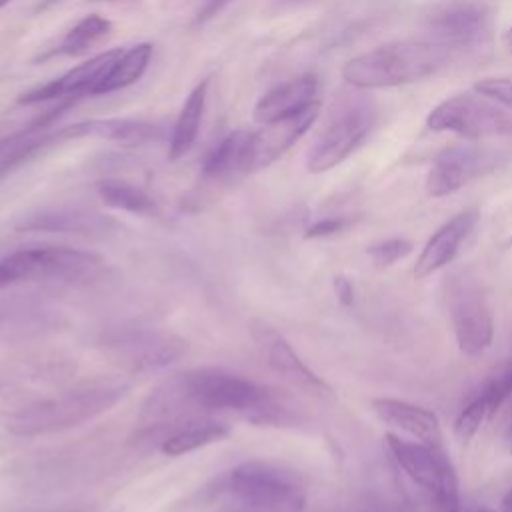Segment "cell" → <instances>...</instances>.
<instances>
[{
  "instance_id": "6da1fadb",
  "label": "cell",
  "mask_w": 512,
  "mask_h": 512,
  "mask_svg": "<svg viewBox=\"0 0 512 512\" xmlns=\"http://www.w3.org/2000/svg\"><path fill=\"white\" fill-rule=\"evenodd\" d=\"M190 412H234L256 426H292L290 412L264 386L224 368L202 366L174 376Z\"/></svg>"
},
{
  "instance_id": "7a4b0ae2",
  "label": "cell",
  "mask_w": 512,
  "mask_h": 512,
  "mask_svg": "<svg viewBox=\"0 0 512 512\" xmlns=\"http://www.w3.org/2000/svg\"><path fill=\"white\" fill-rule=\"evenodd\" d=\"M128 392V382L112 376L84 380L70 390L44 400H30L0 416L4 428L16 436H42L74 428L108 412Z\"/></svg>"
},
{
  "instance_id": "3957f363",
  "label": "cell",
  "mask_w": 512,
  "mask_h": 512,
  "mask_svg": "<svg viewBox=\"0 0 512 512\" xmlns=\"http://www.w3.org/2000/svg\"><path fill=\"white\" fill-rule=\"evenodd\" d=\"M450 50L436 40L386 42L352 56L342 66V78L358 90L414 84L442 70L450 60Z\"/></svg>"
},
{
  "instance_id": "277c9868",
  "label": "cell",
  "mask_w": 512,
  "mask_h": 512,
  "mask_svg": "<svg viewBox=\"0 0 512 512\" xmlns=\"http://www.w3.org/2000/svg\"><path fill=\"white\" fill-rule=\"evenodd\" d=\"M210 490L222 504L242 512H302L306 504L302 480L292 470L262 460L226 470Z\"/></svg>"
},
{
  "instance_id": "5b68a950",
  "label": "cell",
  "mask_w": 512,
  "mask_h": 512,
  "mask_svg": "<svg viewBox=\"0 0 512 512\" xmlns=\"http://www.w3.org/2000/svg\"><path fill=\"white\" fill-rule=\"evenodd\" d=\"M102 260L86 250L68 246L20 248L0 260V288L20 282H72L90 278Z\"/></svg>"
},
{
  "instance_id": "8992f818",
  "label": "cell",
  "mask_w": 512,
  "mask_h": 512,
  "mask_svg": "<svg viewBox=\"0 0 512 512\" xmlns=\"http://www.w3.org/2000/svg\"><path fill=\"white\" fill-rule=\"evenodd\" d=\"M376 108L368 98L350 96L336 104L306 156V170L322 174L344 162L372 132Z\"/></svg>"
},
{
  "instance_id": "52a82bcc",
  "label": "cell",
  "mask_w": 512,
  "mask_h": 512,
  "mask_svg": "<svg viewBox=\"0 0 512 512\" xmlns=\"http://www.w3.org/2000/svg\"><path fill=\"white\" fill-rule=\"evenodd\" d=\"M426 126L434 132H452L466 140L512 134V118L494 106L492 100L470 92L454 94L436 104L426 116Z\"/></svg>"
},
{
  "instance_id": "ba28073f",
  "label": "cell",
  "mask_w": 512,
  "mask_h": 512,
  "mask_svg": "<svg viewBox=\"0 0 512 512\" xmlns=\"http://www.w3.org/2000/svg\"><path fill=\"white\" fill-rule=\"evenodd\" d=\"M494 14L496 0H436L424 12V28L448 48H468L488 36Z\"/></svg>"
},
{
  "instance_id": "9c48e42d",
  "label": "cell",
  "mask_w": 512,
  "mask_h": 512,
  "mask_svg": "<svg viewBox=\"0 0 512 512\" xmlns=\"http://www.w3.org/2000/svg\"><path fill=\"white\" fill-rule=\"evenodd\" d=\"M504 164L498 150L480 144H454L442 148L426 174V192L432 198H442L458 192L472 180L494 172Z\"/></svg>"
},
{
  "instance_id": "30bf717a",
  "label": "cell",
  "mask_w": 512,
  "mask_h": 512,
  "mask_svg": "<svg viewBox=\"0 0 512 512\" xmlns=\"http://www.w3.org/2000/svg\"><path fill=\"white\" fill-rule=\"evenodd\" d=\"M318 116L320 102H314L294 116L262 124V128L250 132L242 158V172L252 174L274 164L308 132Z\"/></svg>"
},
{
  "instance_id": "8fae6325",
  "label": "cell",
  "mask_w": 512,
  "mask_h": 512,
  "mask_svg": "<svg viewBox=\"0 0 512 512\" xmlns=\"http://www.w3.org/2000/svg\"><path fill=\"white\" fill-rule=\"evenodd\" d=\"M450 320L462 354L474 358L492 344L494 324L478 286L470 282L454 286L450 296Z\"/></svg>"
},
{
  "instance_id": "7c38bea8",
  "label": "cell",
  "mask_w": 512,
  "mask_h": 512,
  "mask_svg": "<svg viewBox=\"0 0 512 512\" xmlns=\"http://www.w3.org/2000/svg\"><path fill=\"white\" fill-rule=\"evenodd\" d=\"M120 54H122L120 48L100 52V54L88 58L86 62L70 68L62 76L24 92L18 98V102L30 106V104H40V102H48V100L90 96L94 86L108 74V70L112 68V64L118 60Z\"/></svg>"
},
{
  "instance_id": "4fadbf2b",
  "label": "cell",
  "mask_w": 512,
  "mask_h": 512,
  "mask_svg": "<svg viewBox=\"0 0 512 512\" xmlns=\"http://www.w3.org/2000/svg\"><path fill=\"white\" fill-rule=\"evenodd\" d=\"M386 444L396 464L432 496L442 490L446 476L454 470L442 448H432L418 440L410 442L392 432L386 434Z\"/></svg>"
},
{
  "instance_id": "5bb4252c",
  "label": "cell",
  "mask_w": 512,
  "mask_h": 512,
  "mask_svg": "<svg viewBox=\"0 0 512 512\" xmlns=\"http://www.w3.org/2000/svg\"><path fill=\"white\" fill-rule=\"evenodd\" d=\"M250 330H252L254 340L258 342V346L264 350L268 366L278 376H282L290 384L310 390L314 394H330L332 392L330 386L314 370H310L304 364V360L294 352V348L272 326H268L264 322H254Z\"/></svg>"
},
{
  "instance_id": "9a60e30c",
  "label": "cell",
  "mask_w": 512,
  "mask_h": 512,
  "mask_svg": "<svg viewBox=\"0 0 512 512\" xmlns=\"http://www.w3.org/2000/svg\"><path fill=\"white\" fill-rule=\"evenodd\" d=\"M478 222V210L470 208L464 212H458L448 222H444L424 244L416 264H414V276L426 278L444 268L454 260L458 254L462 242L468 238L472 228Z\"/></svg>"
},
{
  "instance_id": "2e32d148",
  "label": "cell",
  "mask_w": 512,
  "mask_h": 512,
  "mask_svg": "<svg viewBox=\"0 0 512 512\" xmlns=\"http://www.w3.org/2000/svg\"><path fill=\"white\" fill-rule=\"evenodd\" d=\"M370 406L384 424L406 432L422 444L442 448L440 420L432 410L398 398H372Z\"/></svg>"
},
{
  "instance_id": "e0dca14e",
  "label": "cell",
  "mask_w": 512,
  "mask_h": 512,
  "mask_svg": "<svg viewBox=\"0 0 512 512\" xmlns=\"http://www.w3.org/2000/svg\"><path fill=\"white\" fill-rule=\"evenodd\" d=\"M318 78L314 74H302L288 82H282L260 96L254 106V120L260 124L276 122L294 116L318 102Z\"/></svg>"
},
{
  "instance_id": "ac0fdd59",
  "label": "cell",
  "mask_w": 512,
  "mask_h": 512,
  "mask_svg": "<svg viewBox=\"0 0 512 512\" xmlns=\"http://www.w3.org/2000/svg\"><path fill=\"white\" fill-rule=\"evenodd\" d=\"M156 128L148 120L136 118H90L54 130L56 142L78 138H104L122 146H138L154 138Z\"/></svg>"
},
{
  "instance_id": "d6986e66",
  "label": "cell",
  "mask_w": 512,
  "mask_h": 512,
  "mask_svg": "<svg viewBox=\"0 0 512 512\" xmlns=\"http://www.w3.org/2000/svg\"><path fill=\"white\" fill-rule=\"evenodd\" d=\"M112 222L96 212H86L78 208H56L42 210L26 216L16 228L18 230H48V232H74V234H92L106 232Z\"/></svg>"
},
{
  "instance_id": "ffe728a7",
  "label": "cell",
  "mask_w": 512,
  "mask_h": 512,
  "mask_svg": "<svg viewBox=\"0 0 512 512\" xmlns=\"http://www.w3.org/2000/svg\"><path fill=\"white\" fill-rule=\"evenodd\" d=\"M208 86H210V78H204L202 82H198L190 90V94L186 96V100L180 108V114L174 122L170 144H168V158L172 162L184 158L192 150V146L196 144L200 124H202V116H204Z\"/></svg>"
},
{
  "instance_id": "44dd1931",
  "label": "cell",
  "mask_w": 512,
  "mask_h": 512,
  "mask_svg": "<svg viewBox=\"0 0 512 512\" xmlns=\"http://www.w3.org/2000/svg\"><path fill=\"white\" fill-rule=\"evenodd\" d=\"M186 352V342L174 336H136L120 344V354L130 370L162 368Z\"/></svg>"
},
{
  "instance_id": "7402d4cb",
  "label": "cell",
  "mask_w": 512,
  "mask_h": 512,
  "mask_svg": "<svg viewBox=\"0 0 512 512\" xmlns=\"http://www.w3.org/2000/svg\"><path fill=\"white\" fill-rule=\"evenodd\" d=\"M230 434V426L222 420L198 416L186 420L180 428L162 440V452L168 456H182L214 442L224 440Z\"/></svg>"
},
{
  "instance_id": "603a6c76",
  "label": "cell",
  "mask_w": 512,
  "mask_h": 512,
  "mask_svg": "<svg viewBox=\"0 0 512 512\" xmlns=\"http://www.w3.org/2000/svg\"><path fill=\"white\" fill-rule=\"evenodd\" d=\"M152 58V44L140 42L128 50H124L118 60L112 64L108 74L94 86L90 96H102L116 90H122L142 78Z\"/></svg>"
},
{
  "instance_id": "cb8c5ba5",
  "label": "cell",
  "mask_w": 512,
  "mask_h": 512,
  "mask_svg": "<svg viewBox=\"0 0 512 512\" xmlns=\"http://www.w3.org/2000/svg\"><path fill=\"white\" fill-rule=\"evenodd\" d=\"M248 130H234L224 136L204 158L202 180H222L232 172H242V158L248 144Z\"/></svg>"
},
{
  "instance_id": "d4e9b609",
  "label": "cell",
  "mask_w": 512,
  "mask_h": 512,
  "mask_svg": "<svg viewBox=\"0 0 512 512\" xmlns=\"http://www.w3.org/2000/svg\"><path fill=\"white\" fill-rule=\"evenodd\" d=\"M112 30V22L100 14H90L86 18H82L80 22H76L66 36L62 38V42L54 48L48 50L46 54L38 56V60H46L52 56H78L84 54L92 44H96L100 38L108 36Z\"/></svg>"
},
{
  "instance_id": "484cf974",
  "label": "cell",
  "mask_w": 512,
  "mask_h": 512,
  "mask_svg": "<svg viewBox=\"0 0 512 512\" xmlns=\"http://www.w3.org/2000/svg\"><path fill=\"white\" fill-rule=\"evenodd\" d=\"M96 194L108 208H116L122 212L152 214L156 210L154 198L140 186L126 180H102L96 184Z\"/></svg>"
},
{
  "instance_id": "4316f807",
  "label": "cell",
  "mask_w": 512,
  "mask_h": 512,
  "mask_svg": "<svg viewBox=\"0 0 512 512\" xmlns=\"http://www.w3.org/2000/svg\"><path fill=\"white\" fill-rule=\"evenodd\" d=\"M412 252V242L406 238H388L382 242H376L368 248L370 260L378 268H388L400 260H404Z\"/></svg>"
},
{
  "instance_id": "83f0119b",
  "label": "cell",
  "mask_w": 512,
  "mask_h": 512,
  "mask_svg": "<svg viewBox=\"0 0 512 512\" xmlns=\"http://www.w3.org/2000/svg\"><path fill=\"white\" fill-rule=\"evenodd\" d=\"M484 416H488V404H486V398L480 394L458 414L454 422V434L462 442H468L478 432Z\"/></svg>"
},
{
  "instance_id": "f1b7e54d",
  "label": "cell",
  "mask_w": 512,
  "mask_h": 512,
  "mask_svg": "<svg viewBox=\"0 0 512 512\" xmlns=\"http://www.w3.org/2000/svg\"><path fill=\"white\" fill-rule=\"evenodd\" d=\"M474 92L512 110V78L486 76L474 84Z\"/></svg>"
},
{
  "instance_id": "f546056e",
  "label": "cell",
  "mask_w": 512,
  "mask_h": 512,
  "mask_svg": "<svg viewBox=\"0 0 512 512\" xmlns=\"http://www.w3.org/2000/svg\"><path fill=\"white\" fill-rule=\"evenodd\" d=\"M482 396L486 398L488 404V416H494L500 410V406L512 396V366L506 368L496 378L488 380L486 386L482 388Z\"/></svg>"
},
{
  "instance_id": "4dcf8cb0",
  "label": "cell",
  "mask_w": 512,
  "mask_h": 512,
  "mask_svg": "<svg viewBox=\"0 0 512 512\" xmlns=\"http://www.w3.org/2000/svg\"><path fill=\"white\" fill-rule=\"evenodd\" d=\"M30 400L32 398H26L24 390L18 384L10 380H0V416L14 412L16 408H20Z\"/></svg>"
},
{
  "instance_id": "1f68e13d",
  "label": "cell",
  "mask_w": 512,
  "mask_h": 512,
  "mask_svg": "<svg viewBox=\"0 0 512 512\" xmlns=\"http://www.w3.org/2000/svg\"><path fill=\"white\" fill-rule=\"evenodd\" d=\"M348 226V220L344 218H324L314 222L308 230H306V238H324V236H332L342 232Z\"/></svg>"
},
{
  "instance_id": "d6a6232c",
  "label": "cell",
  "mask_w": 512,
  "mask_h": 512,
  "mask_svg": "<svg viewBox=\"0 0 512 512\" xmlns=\"http://www.w3.org/2000/svg\"><path fill=\"white\" fill-rule=\"evenodd\" d=\"M334 292H336V298L340 300L342 306H350L354 302V284L346 276H336L334 278Z\"/></svg>"
},
{
  "instance_id": "836d02e7",
  "label": "cell",
  "mask_w": 512,
  "mask_h": 512,
  "mask_svg": "<svg viewBox=\"0 0 512 512\" xmlns=\"http://www.w3.org/2000/svg\"><path fill=\"white\" fill-rule=\"evenodd\" d=\"M230 2H232V0H206V2L202 4V8L198 10V14H196V22L202 24V22L214 18V16H216L226 4H230Z\"/></svg>"
},
{
  "instance_id": "e575fe53",
  "label": "cell",
  "mask_w": 512,
  "mask_h": 512,
  "mask_svg": "<svg viewBox=\"0 0 512 512\" xmlns=\"http://www.w3.org/2000/svg\"><path fill=\"white\" fill-rule=\"evenodd\" d=\"M436 502V510L438 512H460V498L458 494H448V496H442Z\"/></svg>"
},
{
  "instance_id": "d590c367",
  "label": "cell",
  "mask_w": 512,
  "mask_h": 512,
  "mask_svg": "<svg viewBox=\"0 0 512 512\" xmlns=\"http://www.w3.org/2000/svg\"><path fill=\"white\" fill-rule=\"evenodd\" d=\"M310 2H314V0H272L270 10H274V12H288V10L306 6V4H310Z\"/></svg>"
},
{
  "instance_id": "8d00e7d4",
  "label": "cell",
  "mask_w": 512,
  "mask_h": 512,
  "mask_svg": "<svg viewBox=\"0 0 512 512\" xmlns=\"http://www.w3.org/2000/svg\"><path fill=\"white\" fill-rule=\"evenodd\" d=\"M500 512H512V488L506 492V496L502 498V506Z\"/></svg>"
},
{
  "instance_id": "74e56055",
  "label": "cell",
  "mask_w": 512,
  "mask_h": 512,
  "mask_svg": "<svg viewBox=\"0 0 512 512\" xmlns=\"http://www.w3.org/2000/svg\"><path fill=\"white\" fill-rule=\"evenodd\" d=\"M504 46L512 52V28H508V30L504 32Z\"/></svg>"
},
{
  "instance_id": "f35d334b",
  "label": "cell",
  "mask_w": 512,
  "mask_h": 512,
  "mask_svg": "<svg viewBox=\"0 0 512 512\" xmlns=\"http://www.w3.org/2000/svg\"><path fill=\"white\" fill-rule=\"evenodd\" d=\"M508 440H510V452H512V424L508 428Z\"/></svg>"
},
{
  "instance_id": "ab89813d",
  "label": "cell",
  "mask_w": 512,
  "mask_h": 512,
  "mask_svg": "<svg viewBox=\"0 0 512 512\" xmlns=\"http://www.w3.org/2000/svg\"><path fill=\"white\" fill-rule=\"evenodd\" d=\"M12 0H0V8H4V6H8Z\"/></svg>"
},
{
  "instance_id": "60d3db41",
  "label": "cell",
  "mask_w": 512,
  "mask_h": 512,
  "mask_svg": "<svg viewBox=\"0 0 512 512\" xmlns=\"http://www.w3.org/2000/svg\"><path fill=\"white\" fill-rule=\"evenodd\" d=\"M478 512H492V510H486V508H484V510H478Z\"/></svg>"
}]
</instances>
